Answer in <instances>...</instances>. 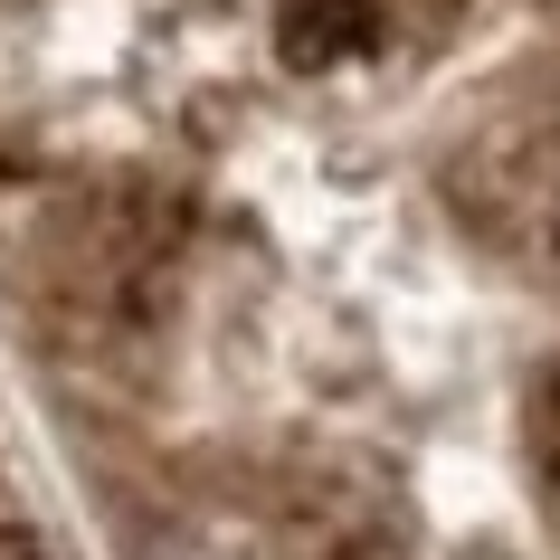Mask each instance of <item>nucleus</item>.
Instances as JSON below:
<instances>
[{"label":"nucleus","instance_id":"nucleus-1","mask_svg":"<svg viewBox=\"0 0 560 560\" xmlns=\"http://www.w3.org/2000/svg\"><path fill=\"white\" fill-rule=\"evenodd\" d=\"M399 38L389 0H276V58L295 77H342V67H381Z\"/></svg>","mask_w":560,"mask_h":560}]
</instances>
